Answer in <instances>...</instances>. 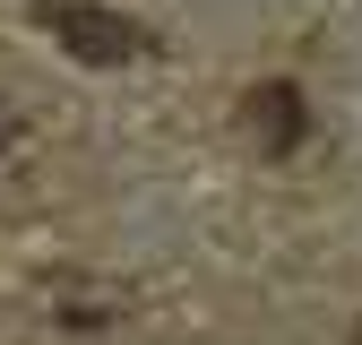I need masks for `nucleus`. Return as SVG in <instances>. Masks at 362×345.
<instances>
[{
  "label": "nucleus",
  "instance_id": "nucleus-1",
  "mask_svg": "<svg viewBox=\"0 0 362 345\" xmlns=\"http://www.w3.org/2000/svg\"><path fill=\"white\" fill-rule=\"evenodd\" d=\"M35 26L52 43H69L78 61H129V52H139V26H129L121 9H95V0H43Z\"/></svg>",
  "mask_w": 362,
  "mask_h": 345
},
{
  "label": "nucleus",
  "instance_id": "nucleus-2",
  "mask_svg": "<svg viewBox=\"0 0 362 345\" xmlns=\"http://www.w3.org/2000/svg\"><path fill=\"white\" fill-rule=\"evenodd\" d=\"M250 129H259V147H293V139H302V95H293L285 78L250 95Z\"/></svg>",
  "mask_w": 362,
  "mask_h": 345
},
{
  "label": "nucleus",
  "instance_id": "nucleus-3",
  "mask_svg": "<svg viewBox=\"0 0 362 345\" xmlns=\"http://www.w3.org/2000/svg\"><path fill=\"white\" fill-rule=\"evenodd\" d=\"M354 345H362V337H354Z\"/></svg>",
  "mask_w": 362,
  "mask_h": 345
}]
</instances>
